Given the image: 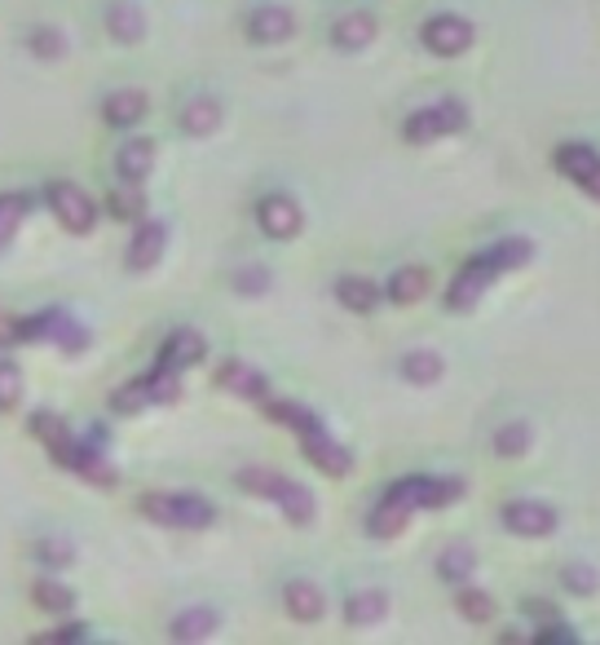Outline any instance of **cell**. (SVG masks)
<instances>
[{
	"label": "cell",
	"instance_id": "30bf717a",
	"mask_svg": "<svg viewBox=\"0 0 600 645\" xmlns=\"http://www.w3.org/2000/svg\"><path fill=\"white\" fill-rule=\"evenodd\" d=\"M556 168H561L574 186H583L591 199H600V155H596L591 146H583V142L556 146Z\"/></svg>",
	"mask_w": 600,
	"mask_h": 645
},
{
	"label": "cell",
	"instance_id": "f546056e",
	"mask_svg": "<svg viewBox=\"0 0 600 645\" xmlns=\"http://www.w3.org/2000/svg\"><path fill=\"white\" fill-rule=\"evenodd\" d=\"M32 601H36L45 614H71V610H75V593H71L67 584L49 579V575L32 584Z\"/></svg>",
	"mask_w": 600,
	"mask_h": 645
},
{
	"label": "cell",
	"instance_id": "ee69618b",
	"mask_svg": "<svg viewBox=\"0 0 600 645\" xmlns=\"http://www.w3.org/2000/svg\"><path fill=\"white\" fill-rule=\"evenodd\" d=\"M561 579H565V588H569V593H578V597H591V593L600 588V575H596L591 566H565V575H561Z\"/></svg>",
	"mask_w": 600,
	"mask_h": 645
},
{
	"label": "cell",
	"instance_id": "c3c4849f",
	"mask_svg": "<svg viewBox=\"0 0 600 645\" xmlns=\"http://www.w3.org/2000/svg\"><path fill=\"white\" fill-rule=\"evenodd\" d=\"M84 636V628H58L54 632V641H80Z\"/></svg>",
	"mask_w": 600,
	"mask_h": 645
},
{
	"label": "cell",
	"instance_id": "1f68e13d",
	"mask_svg": "<svg viewBox=\"0 0 600 645\" xmlns=\"http://www.w3.org/2000/svg\"><path fill=\"white\" fill-rule=\"evenodd\" d=\"M27 208H32V199L19 195V190H5V195H0V248H5V244L19 235V226H23V218H27Z\"/></svg>",
	"mask_w": 600,
	"mask_h": 645
},
{
	"label": "cell",
	"instance_id": "f6af8a7d",
	"mask_svg": "<svg viewBox=\"0 0 600 645\" xmlns=\"http://www.w3.org/2000/svg\"><path fill=\"white\" fill-rule=\"evenodd\" d=\"M234 288L244 292V296H261V292L270 288V274H266L261 266H248V270H238V274H234Z\"/></svg>",
	"mask_w": 600,
	"mask_h": 645
},
{
	"label": "cell",
	"instance_id": "ac0fdd59",
	"mask_svg": "<svg viewBox=\"0 0 600 645\" xmlns=\"http://www.w3.org/2000/svg\"><path fill=\"white\" fill-rule=\"evenodd\" d=\"M372 40H376V19L367 10H353V14L336 19V27H331V45L340 54H357V49H367Z\"/></svg>",
	"mask_w": 600,
	"mask_h": 645
},
{
	"label": "cell",
	"instance_id": "603a6c76",
	"mask_svg": "<svg viewBox=\"0 0 600 645\" xmlns=\"http://www.w3.org/2000/svg\"><path fill=\"white\" fill-rule=\"evenodd\" d=\"M336 301L344 305V309H353V314H372L380 301H385V292L372 283V279H357V274H344L340 283H336Z\"/></svg>",
	"mask_w": 600,
	"mask_h": 645
},
{
	"label": "cell",
	"instance_id": "7402d4cb",
	"mask_svg": "<svg viewBox=\"0 0 600 645\" xmlns=\"http://www.w3.org/2000/svg\"><path fill=\"white\" fill-rule=\"evenodd\" d=\"M283 601H287L292 619H301V623H314V619H322V610H327L322 588L309 584V579H292V584L283 588Z\"/></svg>",
	"mask_w": 600,
	"mask_h": 645
},
{
	"label": "cell",
	"instance_id": "d590c367",
	"mask_svg": "<svg viewBox=\"0 0 600 645\" xmlns=\"http://www.w3.org/2000/svg\"><path fill=\"white\" fill-rule=\"evenodd\" d=\"M32 434L54 452L62 438H71V429H67V420H62L58 411H36V415H32Z\"/></svg>",
	"mask_w": 600,
	"mask_h": 645
},
{
	"label": "cell",
	"instance_id": "7a4b0ae2",
	"mask_svg": "<svg viewBox=\"0 0 600 645\" xmlns=\"http://www.w3.org/2000/svg\"><path fill=\"white\" fill-rule=\"evenodd\" d=\"M142 513L160 526H177V530H203L216 521V508L203 500V495H190V491H155V495H142Z\"/></svg>",
	"mask_w": 600,
	"mask_h": 645
},
{
	"label": "cell",
	"instance_id": "ba28073f",
	"mask_svg": "<svg viewBox=\"0 0 600 645\" xmlns=\"http://www.w3.org/2000/svg\"><path fill=\"white\" fill-rule=\"evenodd\" d=\"M504 526L521 540H543L556 530V508L543 500H508L504 504Z\"/></svg>",
	"mask_w": 600,
	"mask_h": 645
},
{
	"label": "cell",
	"instance_id": "ab89813d",
	"mask_svg": "<svg viewBox=\"0 0 600 645\" xmlns=\"http://www.w3.org/2000/svg\"><path fill=\"white\" fill-rule=\"evenodd\" d=\"M27 49L36 54V58H62L67 54V36L58 32V27H36V32H27Z\"/></svg>",
	"mask_w": 600,
	"mask_h": 645
},
{
	"label": "cell",
	"instance_id": "8fae6325",
	"mask_svg": "<svg viewBox=\"0 0 600 645\" xmlns=\"http://www.w3.org/2000/svg\"><path fill=\"white\" fill-rule=\"evenodd\" d=\"M216 385L238 394V398H248V402H266L270 398V380L252 363H244V359H225L221 372H216Z\"/></svg>",
	"mask_w": 600,
	"mask_h": 645
},
{
	"label": "cell",
	"instance_id": "836d02e7",
	"mask_svg": "<svg viewBox=\"0 0 600 645\" xmlns=\"http://www.w3.org/2000/svg\"><path fill=\"white\" fill-rule=\"evenodd\" d=\"M146 389H151V402H177V398H181V372L160 363V367L146 376Z\"/></svg>",
	"mask_w": 600,
	"mask_h": 645
},
{
	"label": "cell",
	"instance_id": "e0dca14e",
	"mask_svg": "<svg viewBox=\"0 0 600 645\" xmlns=\"http://www.w3.org/2000/svg\"><path fill=\"white\" fill-rule=\"evenodd\" d=\"M106 32L115 36V45H138L146 36V14L133 0H110L106 5Z\"/></svg>",
	"mask_w": 600,
	"mask_h": 645
},
{
	"label": "cell",
	"instance_id": "44dd1931",
	"mask_svg": "<svg viewBox=\"0 0 600 645\" xmlns=\"http://www.w3.org/2000/svg\"><path fill=\"white\" fill-rule=\"evenodd\" d=\"M177 125H181V133H190V138H212V133L221 129V106H216L212 97H190V102L181 106Z\"/></svg>",
	"mask_w": 600,
	"mask_h": 645
},
{
	"label": "cell",
	"instance_id": "74e56055",
	"mask_svg": "<svg viewBox=\"0 0 600 645\" xmlns=\"http://www.w3.org/2000/svg\"><path fill=\"white\" fill-rule=\"evenodd\" d=\"M459 614L472 619V623H486L495 614V597L482 593V588H459Z\"/></svg>",
	"mask_w": 600,
	"mask_h": 645
},
{
	"label": "cell",
	"instance_id": "f35d334b",
	"mask_svg": "<svg viewBox=\"0 0 600 645\" xmlns=\"http://www.w3.org/2000/svg\"><path fill=\"white\" fill-rule=\"evenodd\" d=\"M36 558H40L49 571H58V566H71V562H75V544L62 540V535H45V540L36 544Z\"/></svg>",
	"mask_w": 600,
	"mask_h": 645
},
{
	"label": "cell",
	"instance_id": "60d3db41",
	"mask_svg": "<svg viewBox=\"0 0 600 645\" xmlns=\"http://www.w3.org/2000/svg\"><path fill=\"white\" fill-rule=\"evenodd\" d=\"M19 402H23V372L19 363L0 359V411H14Z\"/></svg>",
	"mask_w": 600,
	"mask_h": 645
},
{
	"label": "cell",
	"instance_id": "5bb4252c",
	"mask_svg": "<svg viewBox=\"0 0 600 645\" xmlns=\"http://www.w3.org/2000/svg\"><path fill=\"white\" fill-rule=\"evenodd\" d=\"M301 447H305V456L322 469V473H331V478H344L349 469H353V456L327 434V429H314V434H305L301 438Z\"/></svg>",
	"mask_w": 600,
	"mask_h": 645
},
{
	"label": "cell",
	"instance_id": "4316f807",
	"mask_svg": "<svg viewBox=\"0 0 600 645\" xmlns=\"http://www.w3.org/2000/svg\"><path fill=\"white\" fill-rule=\"evenodd\" d=\"M106 212L115 222H142L146 218V195H142V186L138 181H125V186H115L110 195H106Z\"/></svg>",
	"mask_w": 600,
	"mask_h": 645
},
{
	"label": "cell",
	"instance_id": "8d00e7d4",
	"mask_svg": "<svg viewBox=\"0 0 600 645\" xmlns=\"http://www.w3.org/2000/svg\"><path fill=\"white\" fill-rule=\"evenodd\" d=\"M54 341H58L67 354H84V350H89V332H84V322H75V318H71V314H62V309H58Z\"/></svg>",
	"mask_w": 600,
	"mask_h": 645
},
{
	"label": "cell",
	"instance_id": "484cf974",
	"mask_svg": "<svg viewBox=\"0 0 600 645\" xmlns=\"http://www.w3.org/2000/svg\"><path fill=\"white\" fill-rule=\"evenodd\" d=\"M216 628H221L216 610H208V606H190V610H181V614L168 623V636H173V641H203V636H212Z\"/></svg>",
	"mask_w": 600,
	"mask_h": 645
},
{
	"label": "cell",
	"instance_id": "3957f363",
	"mask_svg": "<svg viewBox=\"0 0 600 645\" xmlns=\"http://www.w3.org/2000/svg\"><path fill=\"white\" fill-rule=\"evenodd\" d=\"M463 125H468V106L455 102V97H446V102H433V106H424V112L407 116L402 138H407L411 146H424V142H437V138L459 133Z\"/></svg>",
	"mask_w": 600,
	"mask_h": 645
},
{
	"label": "cell",
	"instance_id": "d6a6232c",
	"mask_svg": "<svg viewBox=\"0 0 600 645\" xmlns=\"http://www.w3.org/2000/svg\"><path fill=\"white\" fill-rule=\"evenodd\" d=\"M472 566H477V553H472L468 544H450V549L437 558V575H442L446 584H468Z\"/></svg>",
	"mask_w": 600,
	"mask_h": 645
},
{
	"label": "cell",
	"instance_id": "d4e9b609",
	"mask_svg": "<svg viewBox=\"0 0 600 645\" xmlns=\"http://www.w3.org/2000/svg\"><path fill=\"white\" fill-rule=\"evenodd\" d=\"M407 521H411V508H407L402 500L385 495V500L376 504V513L367 517V530L376 535V540H398V535L407 530Z\"/></svg>",
	"mask_w": 600,
	"mask_h": 645
},
{
	"label": "cell",
	"instance_id": "7c38bea8",
	"mask_svg": "<svg viewBox=\"0 0 600 645\" xmlns=\"http://www.w3.org/2000/svg\"><path fill=\"white\" fill-rule=\"evenodd\" d=\"M164 248H168V226H164L160 218H142L138 231H133V244H129V270H151V266H160Z\"/></svg>",
	"mask_w": 600,
	"mask_h": 645
},
{
	"label": "cell",
	"instance_id": "2e32d148",
	"mask_svg": "<svg viewBox=\"0 0 600 645\" xmlns=\"http://www.w3.org/2000/svg\"><path fill=\"white\" fill-rule=\"evenodd\" d=\"M146 112H151V102H146L142 89H119V93H110V97L102 102V116H106V125H115V129L142 125Z\"/></svg>",
	"mask_w": 600,
	"mask_h": 645
},
{
	"label": "cell",
	"instance_id": "bcb514c9",
	"mask_svg": "<svg viewBox=\"0 0 600 645\" xmlns=\"http://www.w3.org/2000/svg\"><path fill=\"white\" fill-rule=\"evenodd\" d=\"M19 318H0V345H19Z\"/></svg>",
	"mask_w": 600,
	"mask_h": 645
},
{
	"label": "cell",
	"instance_id": "ffe728a7",
	"mask_svg": "<svg viewBox=\"0 0 600 645\" xmlns=\"http://www.w3.org/2000/svg\"><path fill=\"white\" fill-rule=\"evenodd\" d=\"M203 337L195 332V328H177L168 341H164V350H160V363L164 367H177V372H186V367H199L203 363Z\"/></svg>",
	"mask_w": 600,
	"mask_h": 645
},
{
	"label": "cell",
	"instance_id": "4dcf8cb0",
	"mask_svg": "<svg viewBox=\"0 0 600 645\" xmlns=\"http://www.w3.org/2000/svg\"><path fill=\"white\" fill-rule=\"evenodd\" d=\"M398 367L411 385H437L442 380V354H433V350H411V354H402Z\"/></svg>",
	"mask_w": 600,
	"mask_h": 645
},
{
	"label": "cell",
	"instance_id": "52a82bcc",
	"mask_svg": "<svg viewBox=\"0 0 600 645\" xmlns=\"http://www.w3.org/2000/svg\"><path fill=\"white\" fill-rule=\"evenodd\" d=\"M257 226L270 235V239H296L301 235V226H305V212H301V203L292 199V195H266L261 203H257Z\"/></svg>",
	"mask_w": 600,
	"mask_h": 645
},
{
	"label": "cell",
	"instance_id": "9a60e30c",
	"mask_svg": "<svg viewBox=\"0 0 600 645\" xmlns=\"http://www.w3.org/2000/svg\"><path fill=\"white\" fill-rule=\"evenodd\" d=\"M266 500H274L296 526H309L314 521V513H318V504H314V495H309V486H301L296 478H274V486H270V495Z\"/></svg>",
	"mask_w": 600,
	"mask_h": 645
},
{
	"label": "cell",
	"instance_id": "83f0119b",
	"mask_svg": "<svg viewBox=\"0 0 600 645\" xmlns=\"http://www.w3.org/2000/svg\"><path fill=\"white\" fill-rule=\"evenodd\" d=\"M385 614H389V597H385V593H376V588L353 593V597L344 601V619H349V623H357V628L380 623Z\"/></svg>",
	"mask_w": 600,
	"mask_h": 645
},
{
	"label": "cell",
	"instance_id": "6da1fadb",
	"mask_svg": "<svg viewBox=\"0 0 600 645\" xmlns=\"http://www.w3.org/2000/svg\"><path fill=\"white\" fill-rule=\"evenodd\" d=\"M534 257V244L530 239H521V235H513V239H499L495 248H486V253H477L455 279H450V292H446V305L450 309H472L477 301L486 296V288L495 283V279H504L508 270H517V266H526Z\"/></svg>",
	"mask_w": 600,
	"mask_h": 645
},
{
	"label": "cell",
	"instance_id": "9c48e42d",
	"mask_svg": "<svg viewBox=\"0 0 600 645\" xmlns=\"http://www.w3.org/2000/svg\"><path fill=\"white\" fill-rule=\"evenodd\" d=\"M424 45H428V54H437V58H459V54L472 45V23L459 19V14H437V19H428V27H424Z\"/></svg>",
	"mask_w": 600,
	"mask_h": 645
},
{
	"label": "cell",
	"instance_id": "4fadbf2b",
	"mask_svg": "<svg viewBox=\"0 0 600 645\" xmlns=\"http://www.w3.org/2000/svg\"><path fill=\"white\" fill-rule=\"evenodd\" d=\"M292 32H296V19H292L287 5H257L248 14V36L257 45H283Z\"/></svg>",
	"mask_w": 600,
	"mask_h": 645
},
{
	"label": "cell",
	"instance_id": "277c9868",
	"mask_svg": "<svg viewBox=\"0 0 600 645\" xmlns=\"http://www.w3.org/2000/svg\"><path fill=\"white\" fill-rule=\"evenodd\" d=\"M54 460L62 465V469H71L75 478H84V482H93V486H115L119 482V473H115V465L102 456V447H93L89 438H62L58 447H54Z\"/></svg>",
	"mask_w": 600,
	"mask_h": 645
},
{
	"label": "cell",
	"instance_id": "7dc6e473",
	"mask_svg": "<svg viewBox=\"0 0 600 645\" xmlns=\"http://www.w3.org/2000/svg\"><path fill=\"white\" fill-rule=\"evenodd\" d=\"M539 641H574V628L552 623V628H543V632H539Z\"/></svg>",
	"mask_w": 600,
	"mask_h": 645
},
{
	"label": "cell",
	"instance_id": "f1b7e54d",
	"mask_svg": "<svg viewBox=\"0 0 600 645\" xmlns=\"http://www.w3.org/2000/svg\"><path fill=\"white\" fill-rule=\"evenodd\" d=\"M424 292H428V270L424 266H402L389 279V301H398V305H415Z\"/></svg>",
	"mask_w": 600,
	"mask_h": 645
},
{
	"label": "cell",
	"instance_id": "d6986e66",
	"mask_svg": "<svg viewBox=\"0 0 600 645\" xmlns=\"http://www.w3.org/2000/svg\"><path fill=\"white\" fill-rule=\"evenodd\" d=\"M151 168H155V142H146V138H129L125 146H119V155H115V173H119V181H146L151 177Z\"/></svg>",
	"mask_w": 600,
	"mask_h": 645
},
{
	"label": "cell",
	"instance_id": "5b68a950",
	"mask_svg": "<svg viewBox=\"0 0 600 645\" xmlns=\"http://www.w3.org/2000/svg\"><path fill=\"white\" fill-rule=\"evenodd\" d=\"M45 199H49V212L62 222V231L89 235V231L97 226V208H93V199H89L80 186H71V181H49V186H45Z\"/></svg>",
	"mask_w": 600,
	"mask_h": 645
},
{
	"label": "cell",
	"instance_id": "8992f818",
	"mask_svg": "<svg viewBox=\"0 0 600 645\" xmlns=\"http://www.w3.org/2000/svg\"><path fill=\"white\" fill-rule=\"evenodd\" d=\"M393 500H402L411 513L415 508H446L463 495V478H402L398 486H389Z\"/></svg>",
	"mask_w": 600,
	"mask_h": 645
},
{
	"label": "cell",
	"instance_id": "e575fe53",
	"mask_svg": "<svg viewBox=\"0 0 600 645\" xmlns=\"http://www.w3.org/2000/svg\"><path fill=\"white\" fill-rule=\"evenodd\" d=\"M495 452H499V456H508V460L526 456V452H530V424H521V420L504 424L499 434H495Z\"/></svg>",
	"mask_w": 600,
	"mask_h": 645
},
{
	"label": "cell",
	"instance_id": "7bdbcfd3",
	"mask_svg": "<svg viewBox=\"0 0 600 645\" xmlns=\"http://www.w3.org/2000/svg\"><path fill=\"white\" fill-rule=\"evenodd\" d=\"M146 402H151V389H146V380H133V385H125V389L115 394V402H110V407H115L119 415H133V411H142Z\"/></svg>",
	"mask_w": 600,
	"mask_h": 645
},
{
	"label": "cell",
	"instance_id": "cb8c5ba5",
	"mask_svg": "<svg viewBox=\"0 0 600 645\" xmlns=\"http://www.w3.org/2000/svg\"><path fill=\"white\" fill-rule=\"evenodd\" d=\"M266 411H270L279 424H287L296 438H305V434H314V429H322V420H318L305 402H296V398H266Z\"/></svg>",
	"mask_w": 600,
	"mask_h": 645
},
{
	"label": "cell",
	"instance_id": "b9f144b4",
	"mask_svg": "<svg viewBox=\"0 0 600 645\" xmlns=\"http://www.w3.org/2000/svg\"><path fill=\"white\" fill-rule=\"evenodd\" d=\"M274 478H279V469H266V465H248V469H238V473H234V482L244 486L248 495H270Z\"/></svg>",
	"mask_w": 600,
	"mask_h": 645
}]
</instances>
